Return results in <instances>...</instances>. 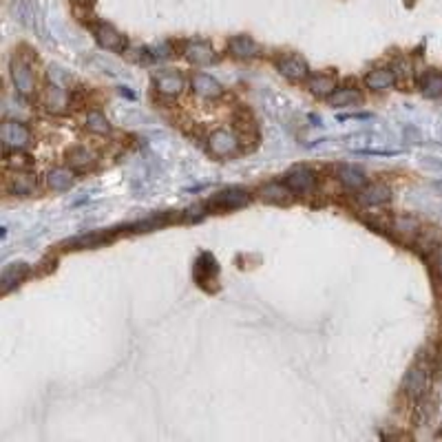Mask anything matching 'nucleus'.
<instances>
[{"label": "nucleus", "instance_id": "nucleus-1", "mask_svg": "<svg viewBox=\"0 0 442 442\" xmlns=\"http://www.w3.org/2000/svg\"><path fill=\"white\" fill-rule=\"evenodd\" d=\"M248 203H250V195H248V190H243V188H228V190H221L214 197H210L206 201V208H210V210H237V208L248 206Z\"/></svg>", "mask_w": 442, "mask_h": 442}, {"label": "nucleus", "instance_id": "nucleus-2", "mask_svg": "<svg viewBox=\"0 0 442 442\" xmlns=\"http://www.w3.org/2000/svg\"><path fill=\"white\" fill-rule=\"evenodd\" d=\"M0 138H3L5 151L9 153L11 149L14 151L25 149V146L31 142V133L22 122H5L3 131H0Z\"/></svg>", "mask_w": 442, "mask_h": 442}, {"label": "nucleus", "instance_id": "nucleus-3", "mask_svg": "<svg viewBox=\"0 0 442 442\" xmlns=\"http://www.w3.org/2000/svg\"><path fill=\"white\" fill-rule=\"evenodd\" d=\"M283 184H286L294 195H305V192L314 190L316 175L308 166H294L292 171H288L286 177H283Z\"/></svg>", "mask_w": 442, "mask_h": 442}, {"label": "nucleus", "instance_id": "nucleus-4", "mask_svg": "<svg viewBox=\"0 0 442 442\" xmlns=\"http://www.w3.org/2000/svg\"><path fill=\"white\" fill-rule=\"evenodd\" d=\"M93 36H95V40H98V44L102 49L113 51V53H124V51H127V38H124L116 27L107 25V22L93 25Z\"/></svg>", "mask_w": 442, "mask_h": 442}, {"label": "nucleus", "instance_id": "nucleus-5", "mask_svg": "<svg viewBox=\"0 0 442 442\" xmlns=\"http://www.w3.org/2000/svg\"><path fill=\"white\" fill-rule=\"evenodd\" d=\"M208 146H210V153L214 157H230L239 151V138L232 133V131H225V129H217L210 138H208Z\"/></svg>", "mask_w": 442, "mask_h": 442}, {"label": "nucleus", "instance_id": "nucleus-6", "mask_svg": "<svg viewBox=\"0 0 442 442\" xmlns=\"http://www.w3.org/2000/svg\"><path fill=\"white\" fill-rule=\"evenodd\" d=\"M11 80L20 95H31L36 91V75L31 71V64L22 58H14L11 62Z\"/></svg>", "mask_w": 442, "mask_h": 442}, {"label": "nucleus", "instance_id": "nucleus-7", "mask_svg": "<svg viewBox=\"0 0 442 442\" xmlns=\"http://www.w3.org/2000/svg\"><path fill=\"white\" fill-rule=\"evenodd\" d=\"M277 69L281 75H286L288 80H294V82H299V80H308L310 77V66L308 62H305L301 55H286V58H281L277 62Z\"/></svg>", "mask_w": 442, "mask_h": 442}, {"label": "nucleus", "instance_id": "nucleus-8", "mask_svg": "<svg viewBox=\"0 0 442 442\" xmlns=\"http://www.w3.org/2000/svg\"><path fill=\"white\" fill-rule=\"evenodd\" d=\"M392 199V188L380 184V181H374V184H367L365 188L358 190V203L362 206H383Z\"/></svg>", "mask_w": 442, "mask_h": 442}, {"label": "nucleus", "instance_id": "nucleus-9", "mask_svg": "<svg viewBox=\"0 0 442 442\" xmlns=\"http://www.w3.org/2000/svg\"><path fill=\"white\" fill-rule=\"evenodd\" d=\"M155 89L164 98H177L184 91V77L177 71H162L155 75Z\"/></svg>", "mask_w": 442, "mask_h": 442}, {"label": "nucleus", "instance_id": "nucleus-10", "mask_svg": "<svg viewBox=\"0 0 442 442\" xmlns=\"http://www.w3.org/2000/svg\"><path fill=\"white\" fill-rule=\"evenodd\" d=\"M190 84H192V91L203 100H217L223 93V86L208 73H195Z\"/></svg>", "mask_w": 442, "mask_h": 442}, {"label": "nucleus", "instance_id": "nucleus-11", "mask_svg": "<svg viewBox=\"0 0 442 442\" xmlns=\"http://www.w3.org/2000/svg\"><path fill=\"white\" fill-rule=\"evenodd\" d=\"M184 55L190 64L203 66V64H210L214 60V49L203 40H190L184 47Z\"/></svg>", "mask_w": 442, "mask_h": 442}, {"label": "nucleus", "instance_id": "nucleus-12", "mask_svg": "<svg viewBox=\"0 0 442 442\" xmlns=\"http://www.w3.org/2000/svg\"><path fill=\"white\" fill-rule=\"evenodd\" d=\"M217 275H219L217 259H214L210 252H201L199 259H197V264H195V281L199 283L201 288H206Z\"/></svg>", "mask_w": 442, "mask_h": 442}, {"label": "nucleus", "instance_id": "nucleus-13", "mask_svg": "<svg viewBox=\"0 0 442 442\" xmlns=\"http://www.w3.org/2000/svg\"><path fill=\"white\" fill-rule=\"evenodd\" d=\"M336 177L349 190H360V188L367 186V175L362 173L360 168H356V166H347V164L338 166L336 168Z\"/></svg>", "mask_w": 442, "mask_h": 442}, {"label": "nucleus", "instance_id": "nucleus-14", "mask_svg": "<svg viewBox=\"0 0 442 442\" xmlns=\"http://www.w3.org/2000/svg\"><path fill=\"white\" fill-rule=\"evenodd\" d=\"M427 385H429V378H427V369L425 367L416 365V367H412L409 371H407V376H405V392L409 394L412 398L423 396L425 389H427Z\"/></svg>", "mask_w": 442, "mask_h": 442}, {"label": "nucleus", "instance_id": "nucleus-15", "mask_svg": "<svg viewBox=\"0 0 442 442\" xmlns=\"http://www.w3.org/2000/svg\"><path fill=\"white\" fill-rule=\"evenodd\" d=\"M29 275V266L25 261H16L3 270V277H0V283H3V292H11L20 281H25V277Z\"/></svg>", "mask_w": 442, "mask_h": 442}, {"label": "nucleus", "instance_id": "nucleus-16", "mask_svg": "<svg viewBox=\"0 0 442 442\" xmlns=\"http://www.w3.org/2000/svg\"><path fill=\"white\" fill-rule=\"evenodd\" d=\"M228 47L234 58H241V60H252L259 55V44L250 36H234L230 38Z\"/></svg>", "mask_w": 442, "mask_h": 442}, {"label": "nucleus", "instance_id": "nucleus-17", "mask_svg": "<svg viewBox=\"0 0 442 442\" xmlns=\"http://www.w3.org/2000/svg\"><path fill=\"white\" fill-rule=\"evenodd\" d=\"M36 186H38L36 179H33L31 175L20 173V171L7 179V190L11 192V195H16V197H29V195H33Z\"/></svg>", "mask_w": 442, "mask_h": 442}, {"label": "nucleus", "instance_id": "nucleus-18", "mask_svg": "<svg viewBox=\"0 0 442 442\" xmlns=\"http://www.w3.org/2000/svg\"><path fill=\"white\" fill-rule=\"evenodd\" d=\"M308 89L319 98H330L336 91V80L327 73H314L308 77Z\"/></svg>", "mask_w": 442, "mask_h": 442}, {"label": "nucleus", "instance_id": "nucleus-19", "mask_svg": "<svg viewBox=\"0 0 442 442\" xmlns=\"http://www.w3.org/2000/svg\"><path fill=\"white\" fill-rule=\"evenodd\" d=\"M327 102H330V107L334 109H343V107H354V104H360L362 102V93L358 89H336L334 93L327 98Z\"/></svg>", "mask_w": 442, "mask_h": 442}, {"label": "nucleus", "instance_id": "nucleus-20", "mask_svg": "<svg viewBox=\"0 0 442 442\" xmlns=\"http://www.w3.org/2000/svg\"><path fill=\"white\" fill-rule=\"evenodd\" d=\"M365 84H367L371 91L392 89V86L396 84V71H394V69H374V71L367 73Z\"/></svg>", "mask_w": 442, "mask_h": 442}, {"label": "nucleus", "instance_id": "nucleus-21", "mask_svg": "<svg viewBox=\"0 0 442 442\" xmlns=\"http://www.w3.org/2000/svg\"><path fill=\"white\" fill-rule=\"evenodd\" d=\"M47 184L55 192L69 190L73 184V168H53V171L47 175Z\"/></svg>", "mask_w": 442, "mask_h": 442}, {"label": "nucleus", "instance_id": "nucleus-22", "mask_svg": "<svg viewBox=\"0 0 442 442\" xmlns=\"http://www.w3.org/2000/svg\"><path fill=\"white\" fill-rule=\"evenodd\" d=\"M232 120H234V129L239 131L243 138H248V135H252V138H257V122H255V118H252V113L248 111V109H237L234 111V116H232Z\"/></svg>", "mask_w": 442, "mask_h": 442}, {"label": "nucleus", "instance_id": "nucleus-23", "mask_svg": "<svg viewBox=\"0 0 442 442\" xmlns=\"http://www.w3.org/2000/svg\"><path fill=\"white\" fill-rule=\"evenodd\" d=\"M294 192L286 184H268L261 188V199L272 203H290Z\"/></svg>", "mask_w": 442, "mask_h": 442}, {"label": "nucleus", "instance_id": "nucleus-24", "mask_svg": "<svg viewBox=\"0 0 442 442\" xmlns=\"http://www.w3.org/2000/svg\"><path fill=\"white\" fill-rule=\"evenodd\" d=\"M109 241H113L111 232H91V234H82V237H77V239L69 241V246L73 250H82V248H98Z\"/></svg>", "mask_w": 442, "mask_h": 442}, {"label": "nucleus", "instance_id": "nucleus-25", "mask_svg": "<svg viewBox=\"0 0 442 442\" xmlns=\"http://www.w3.org/2000/svg\"><path fill=\"white\" fill-rule=\"evenodd\" d=\"M93 162H95V157L86 146H75V149L69 151V164L73 171H86L89 166H93Z\"/></svg>", "mask_w": 442, "mask_h": 442}, {"label": "nucleus", "instance_id": "nucleus-26", "mask_svg": "<svg viewBox=\"0 0 442 442\" xmlns=\"http://www.w3.org/2000/svg\"><path fill=\"white\" fill-rule=\"evenodd\" d=\"M66 102H69V98H66L64 91L60 86H55V84H51L47 89V93H44V107H47L49 111H53V113H62L64 107H66Z\"/></svg>", "mask_w": 442, "mask_h": 442}, {"label": "nucleus", "instance_id": "nucleus-27", "mask_svg": "<svg viewBox=\"0 0 442 442\" xmlns=\"http://www.w3.org/2000/svg\"><path fill=\"white\" fill-rule=\"evenodd\" d=\"M421 89L427 98H440L442 95V73L438 71H427L421 77Z\"/></svg>", "mask_w": 442, "mask_h": 442}, {"label": "nucleus", "instance_id": "nucleus-28", "mask_svg": "<svg viewBox=\"0 0 442 442\" xmlns=\"http://www.w3.org/2000/svg\"><path fill=\"white\" fill-rule=\"evenodd\" d=\"M171 221H173V214H153V217H149V219L129 225V230H133V232H151V230L162 228V225L171 223Z\"/></svg>", "mask_w": 442, "mask_h": 442}, {"label": "nucleus", "instance_id": "nucleus-29", "mask_svg": "<svg viewBox=\"0 0 442 442\" xmlns=\"http://www.w3.org/2000/svg\"><path fill=\"white\" fill-rule=\"evenodd\" d=\"M86 129L95 135H109L111 133V122L102 111H89L86 116Z\"/></svg>", "mask_w": 442, "mask_h": 442}, {"label": "nucleus", "instance_id": "nucleus-30", "mask_svg": "<svg viewBox=\"0 0 442 442\" xmlns=\"http://www.w3.org/2000/svg\"><path fill=\"white\" fill-rule=\"evenodd\" d=\"M436 268H438L440 279H442V246H438V250H436Z\"/></svg>", "mask_w": 442, "mask_h": 442}]
</instances>
